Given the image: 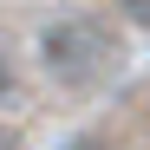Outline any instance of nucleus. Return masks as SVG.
Masks as SVG:
<instances>
[{
  "instance_id": "nucleus-1",
  "label": "nucleus",
  "mask_w": 150,
  "mask_h": 150,
  "mask_svg": "<svg viewBox=\"0 0 150 150\" xmlns=\"http://www.w3.org/2000/svg\"><path fill=\"white\" fill-rule=\"evenodd\" d=\"M39 65L52 72L59 85L91 91V85H105L117 72V39H111V26H98L91 13H65V20H52V26L39 33Z\"/></svg>"
},
{
  "instance_id": "nucleus-2",
  "label": "nucleus",
  "mask_w": 150,
  "mask_h": 150,
  "mask_svg": "<svg viewBox=\"0 0 150 150\" xmlns=\"http://www.w3.org/2000/svg\"><path fill=\"white\" fill-rule=\"evenodd\" d=\"M124 7V20H131V26H150V0H117Z\"/></svg>"
},
{
  "instance_id": "nucleus-3",
  "label": "nucleus",
  "mask_w": 150,
  "mask_h": 150,
  "mask_svg": "<svg viewBox=\"0 0 150 150\" xmlns=\"http://www.w3.org/2000/svg\"><path fill=\"white\" fill-rule=\"evenodd\" d=\"M13 91V65H7V52H0V98Z\"/></svg>"
},
{
  "instance_id": "nucleus-4",
  "label": "nucleus",
  "mask_w": 150,
  "mask_h": 150,
  "mask_svg": "<svg viewBox=\"0 0 150 150\" xmlns=\"http://www.w3.org/2000/svg\"><path fill=\"white\" fill-rule=\"evenodd\" d=\"M65 150H105V137H72Z\"/></svg>"
}]
</instances>
